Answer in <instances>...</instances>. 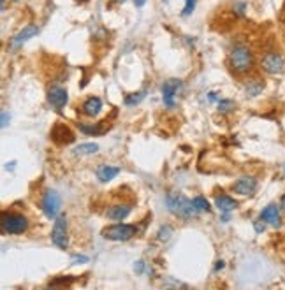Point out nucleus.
I'll return each instance as SVG.
<instances>
[{
	"label": "nucleus",
	"instance_id": "2eb2a0df",
	"mask_svg": "<svg viewBox=\"0 0 285 290\" xmlns=\"http://www.w3.org/2000/svg\"><path fill=\"white\" fill-rule=\"evenodd\" d=\"M102 109V101L99 97H90L86 99L83 102V106H81V111H83L85 116H90V118H93V116H97L101 113Z\"/></svg>",
	"mask_w": 285,
	"mask_h": 290
},
{
	"label": "nucleus",
	"instance_id": "a878e982",
	"mask_svg": "<svg viewBox=\"0 0 285 290\" xmlns=\"http://www.w3.org/2000/svg\"><path fill=\"white\" fill-rule=\"evenodd\" d=\"M245 9H246V4L245 2H236V4H234V11H236L238 16L245 14Z\"/></svg>",
	"mask_w": 285,
	"mask_h": 290
},
{
	"label": "nucleus",
	"instance_id": "4be33fe9",
	"mask_svg": "<svg viewBox=\"0 0 285 290\" xmlns=\"http://www.w3.org/2000/svg\"><path fill=\"white\" fill-rule=\"evenodd\" d=\"M144 95H146V92H138V93H130V95H127L125 97V104L127 106H136V104H139V102L143 101L144 99Z\"/></svg>",
	"mask_w": 285,
	"mask_h": 290
},
{
	"label": "nucleus",
	"instance_id": "c9c22d12",
	"mask_svg": "<svg viewBox=\"0 0 285 290\" xmlns=\"http://www.w3.org/2000/svg\"><path fill=\"white\" fill-rule=\"evenodd\" d=\"M14 2H16V0H14Z\"/></svg>",
	"mask_w": 285,
	"mask_h": 290
},
{
	"label": "nucleus",
	"instance_id": "20e7f679",
	"mask_svg": "<svg viewBox=\"0 0 285 290\" xmlns=\"http://www.w3.org/2000/svg\"><path fill=\"white\" fill-rule=\"evenodd\" d=\"M136 232H138V227L136 225H127V223H115V225H109L102 230V236L106 239H111V241H129L130 238H134Z\"/></svg>",
	"mask_w": 285,
	"mask_h": 290
},
{
	"label": "nucleus",
	"instance_id": "a211bd4d",
	"mask_svg": "<svg viewBox=\"0 0 285 290\" xmlns=\"http://www.w3.org/2000/svg\"><path fill=\"white\" fill-rule=\"evenodd\" d=\"M106 122L95 123V125H86V123H80V130L85 132V134H92V136H99L106 132Z\"/></svg>",
	"mask_w": 285,
	"mask_h": 290
},
{
	"label": "nucleus",
	"instance_id": "6e6552de",
	"mask_svg": "<svg viewBox=\"0 0 285 290\" xmlns=\"http://www.w3.org/2000/svg\"><path fill=\"white\" fill-rule=\"evenodd\" d=\"M51 139L59 144H71L74 143V132L64 123H55L51 128Z\"/></svg>",
	"mask_w": 285,
	"mask_h": 290
},
{
	"label": "nucleus",
	"instance_id": "7c9ffc66",
	"mask_svg": "<svg viewBox=\"0 0 285 290\" xmlns=\"http://www.w3.org/2000/svg\"><path fill=\"white\" fill-rule=\"evenodd\" d=\"M146 4V0H134V6L136 7H143Z\"/></svg>",
	"mask_w": 285,
	"mask_h": 290
},
{
	"label": "nucleus",
	"instance_id": "72a5a7b5",
	"mask_svg": "<svg viewBox=\"0 0 285 290\" xmlns=\"http://www.w3.org/2000/svg\"><path fill=\"white\" fill-rule=\"evenodd\" d=\"M115 2H118V4H123V2H127V0H115Z\"/></svg>",
	"mask_w": 285,
	"mask_h": 290
},
{
	"label": "nucleus",
	"instance_id": "f03ea898",
	"mask_svg": "<svg viewBox=\"0 0 285 290\" xmlns=\"http://www.w3.org/2000/svg\"><path fill=\"white\" fill-rule=\"evenodd\" d=\"M229 65L236 74H246L254 67V53L245 44H236L229 53Z\"/></svg>",
	"mask_w": 285,
	"mask_h": 290
},
{
	"label": "nucleus",
	"instance_id": "423d86ee",
	"mask_svg": "<svg viewBox=\"0 0 285 290\" xmlns=\"http://www.w3.org/2000/svg\"><path fill=\"white\" fill-rule=\"evenodd\" d=\"M285 67V60L280 53H268L261 58V69L268 74H280Z\"/></svg>",
	"mask_w": 285,
	"mask_h": 290
},
{
	"label": "nucleus",
	"instance_id": "c756f323",
	"mask_svg": "<svg viewBox=\"0 0 285 290\" xmlns=\"http://www.w3.org/2000/svg\"><path fill=\"white\" fill-rule=\"evenodd\" d=\"M7 122H9V118H7V113L4 111V113H2V128L7 127Z\"/></svg>",
	"mask_w": 285,
	"mask_h": 290
},
{
	"label": "nucleus",
	"instance_id": "4468645a",
	"mask_svg": "<svg viewBox=\"0 0 285 290\" xmlns=\"http://www.w3.org/2000/svg\"><path fill=\"white\" fill-rule=\"evenodd\" d=\"M129 213H130V206L129 204H115V206H111V208L106 211V217L109 218V220L122 222V220H125V218L129 217Z\"/></svg>",
	"mask_w": 285,
	"mask_h": 290
},
{
	"label": "nucleus",
	"instance_id": "aec40b11",
	"mask_svg": "<svg viewBox=\"0 0 285 290\" xmlns=\"http://www.w3.org/2000/svg\"><path fill=\"white\" fill-rule=\"evenodd\" d=\"M262 88H264V83H262V81H259V80L246 83V86H245L246 93H249L250 97H255V95H259V93L262 92Z\"/></svg>",
	"mask_w": 285,
	"mask_h": 290
},
{
	"label": "nucleus",
	"instance_id": "9b49d317",
	"mask_svg": "<svg viewBox=\"0 0 285 290\" xmlns=\"http://www.w3.org/2000/svg\"><path fill=\"white\" fill-rule=\"evenodd\" d=\"M69 101V93L65 88H62V86H51V88L48 90V102L51 104L55 109H62L65 104H67Z\"/></svg>",
	"mask_w": 285,
	"mask_h": 290
},
{
	"label": "nucleus",
	"instance_id": "dca6fc26",
	"mask_svg": "<svg viewBox=\"0 0 285 290\" xmlns=\"http://www.w3.org/2000/svg\"><path fill=\"white\" fill-rule=\"evenodd\" d=\"M120 171H122L120 167H113V165L102 164V165H99V169H97V178L102 181V183H107V181H111L113 178H117Z\"/></svg>",
	"mask_w": 285,
	"mask_h": 290
},
{
	"label": "nucleus",
	"instance_id": "39448f33",
	"mask_svg": "<svg viewBox=\"0 0 285 290\" xmlns=\"http://www.w3.org/2000/svg\"><path fill=\"white\" fill-rule=\"evenodd\" d=\"M51 241L60 250H67L69 238H67V217L65 215H59L56 217V222L53 225V232H51Z\"/></svg>",
	"mask_w": 285,
	"mask_h": 290
},
{
	"label": "nucleus",
	"instance_id": "5701e85b",
	"mask_svg": "<svg viewBox=\"0 0 285 290\" xmlns=\"http://www.w3.org/2000/svg\"><path fill=\"white\" fill-rule=\"evenodd\" d=\"M234 107H236L234 101H227V99H220L218 101V111L220 113H231V111H234Z\"/></svg>",
	"mask_w": 285,
	"mask_h": 290
},
{
	"label": "nucleus",
	"instance_id": "9d476101",
	"mask_svg": "<svg viewBox=\"0 0 285 290\" xmlns=\"http://www.w3.org/2000/svg\"><path fill=\"white\" fill-rule=\"evenodd\" d=\"M180 88H181V81L175 80V78H173V80H167L162 85V101L167 107L175 106V97H176V93H178Z\"/></svg>",
	"mask_w": 285,
	"mask_h": 290
},
{
	"label": "nucleus",
	"instance_id": "393cba45",
	"mask_svg": "<svg viewBox=\"0 0 285 290\" xmlns=\"http://www.w3.org/2000/svg\"><path fill=\"white\" fill-rule=\"evenodd\" d=\"M169 234H171V229H169V227H162V229L159 230V239L160 241H167Z\"/></svg>",
	"mask_w": 285,
	"mask_h": 290
},
{
	"label": "nucleus",
	"instance_id": "cd10ccee",
	"mask_svg": "<svg viewBox=\"0 0 285 290\" xmlns=\"http://www.w3.org/2000/svg\"><path fill=\"white\" fill-rule=\"evenodd\" d=\"M136 273H139V275H141V273H143V269H144V262H143V260H138V262H136Z\"/></svg>",
	"mask_w": 285,
	"mask_h": 290
},
{
	"label": "nucleus",
	"instance_id": "f8f14e48",
	"mask_svg": "<svg viewBox=\"0 0 285 290\" xmlns=\"http://www.w3.org/2000/svg\"><path fill=\"white\" fill-rule=\"evenodd\" d=\"M257 188V180L254 176H243L233 185V190L239 196H252Z\"/></svg>",
	"mask_w": 285,
	"mask_h": 290
},
{
	"label": "nucleus",
	"instance_id": "b1692460",
	"mask_svg": "<svg viewBox=\"0 0 285 290\" xmlns=\"http://www.w3.org/2000/svg\"><path fill=\"white\" fill-rule=\"evenodd\" d=\"M196 2H197V0H185V7H183V11H181V14H183V16L192 14L194 9H196Z\"/></svg>",
	"mask_w": 285,
	"mask_h": 290
},
{
	"label": "nucleus",
	"instance_id": "7ed1b4c3",
	"mask_svg": "<svg viewBox=\"0 0 285 290\" xmlns=\"http://www.w3.org/2000/svg\"><path fill=\"white\" fill-rule=\"evenodd\" d=\"M0 227L6 234H23L28 229V218L22 213L4 211L0 218Z\"/></svg>",
	"mask_w": 285,
	"mask_h": 290
},
{
	"label": "nucleus",
	"instance_id": "412c9836",
	"mask_svg": "<svg viewBox=\"0 0 285 290\" xmlns=\"http://www.w3.org/2000/svg\"><path fill=\"white\" fill-rule=\"evenodd\" d=\"M192 202H194V208L197 209V213H202V211L210 213V211H212V208H210V204H208V201H206L204 197L197 196V197H194V199H192Z\"/></svg>",
	"mask_w": 285,
	"mask_h": 290
},
{
	"label": "nucleus",
	"instance_id": "473e14b6",
	"mask_svg": "<svg viewBox=\"0 0 285 290\" xmlns=\"http://www.w3.org/2000/svg\"><path fill=\"white\" fill-rule=\"evenodd\" d=\"M280 209H282V211H285V194H283L282 201H280Z\"/></svg>",
	"mask_w": 285,
	"mask_h": 290
},
{
	"label": "nucleus",
	"instance_id": "ddd939ff",
	"mask_svg": "<svg viewBox=\"0 0 285 290\" xmlns=\"http://www.w3.org/2000/svg\"><path fill=\"white\" fill-rule=\"evenodd\" d=\"M261 220L271 223L273 227L282 225V218H280V209L276 208V204H268L261 213Z\"/></svg>",
	"mask_w": 285,
	"mask_h": 290
},
{
	"label": "nucleus",
	"instance_id": "2f4dec72",
	"mask_svg": "<svg viewBox=\"0 0 285 290\" xmlns=\"http://www.w3.org/2000/svg\"><path fill=\"white\" fill-rule=\"evenodd\" d=\"M215 269H217V271H218V269H224V260H218L217 266H215Z\"/></svg>",
	"mask_w": 285,
	"mask_h": 290
},
{
	"label": "nucleus",
	"instance_id": "0eeeda50",
	"mask_svg": "<svg viewBox=\"0 0 285 290\" xmlns=\"http://www.w3.org/2000/svg\"><path fill=\"white\" fill-rule=\"evenodd\" d=\"M41 206H43V211L48 218H56L60 211V196L55 190H48V192L44 194Z\"/></svg>",
	"mask_w": 285,
	"mask_h": 290
},
{
	"label": "nucleus",
	"instance_id": "c85d7f7f",
	"mask_svg": "<svg viewBox=\"0 0 285 290\" xmlns=\"http://www.w3.org/2000/svg\"><path fill=\"white\" fill-rule=\"evenodd\" d=\"M254 227H255V230H257V232H262L264 229H266V225H264V223H262L261 220L255 222V223H254Z\"/></svg>",
	"mask_w": 285,
	"mask_h": 290
},
{
	"label": "nucleus",
	"instance_id": "bb28decb",
	"mask_svg": "<svg viewBox=\"0 0 285 290\" xmlns=\"http://www.w3.org/2000/svg\"><path fill=\"white\" fill-rule=\"evenodd\" d=\"M72 264H80V262H88V257H83V255H74L71 259Z\"/></svg>",
	"mask_w": 285,
	"mask_h": 290
},
{
	"label": "nucleus",
	"instance_id": "1a4fd4ad",
	"mask_svg": "<svg viewBox=\"0 0 285 290\" xmlns=\"http://www.w3.org/2000/svg\"><path fill=\"white\" fill-rule=\"evenodd\" d=\"M37 34H39V28H37L35 25H27V27H23V30H20L18 34H16V35L9 41V48H11V49L22 48L28 39H32V37L37 35Z\"/></svg>",
	"mask_w": 285,
	"mask_h": 290
},
{
	"label": "nucleus",
	"instance_id": "f704fd0d",
	"mask_svg": "<svg viewBox=\"0 0 285 290\" xmlns=\"http://www.w3.org/2000/svg\"><path fill=\"white\" fill-rule=\"evenodd\" d=\"M283 174H285V165H283Z\"/></svg>",
	"mask_w": 285,
	"mask_h": 290
},
{
	"label": "nucleus",
	"instance_id": "f3484780",
	"mask_svg": "<svg viewBox=\"0 0 285 290\" xmlns=\"http://www.w3.org/2000/svg\"><path fill=\"white\" fill-rule=\"evenodd\" d=\"M215 206L222 211V213H231L238 208V202L229 196H217L215 197Z\"/></svg>",
	"mask_w": 285,
	"mask_h": 290
},
{
	"label": "nucleus",
	"instance_id": "f257e3e1",
	"mask_svg": "<svg viewBox=\"0 0 285 290\" xmlns=\"http://www.w3.org/2000/svg\"><path fill=\"white\" fill-rule=\"evenodd\" d=\"M166 204L167 209L175 217L181 218V220H190V218H194L197 215V209L194 208V202L180 192H169L166 196Z\"/></svg>",
	"mask_w": 285,
	"mask_h": 290
},
{
	"label": "nucleus",
	"instance_id": "6ab92c4d",
	"mask_svg": "<svg viewBox=\"0 0 285 290\" xmlns=\"http://www.w3.org/2000/svg\"><path fill=\"white\" fill-rule=\"evenodd\" d=\"M97 151H99V146L95 143H83V144H80V146L74 148V155H80V157L93 155V153H97Z\"/></svg>",
	"mask_w": 285,
	"mask_h": 290
}]
</instances>
